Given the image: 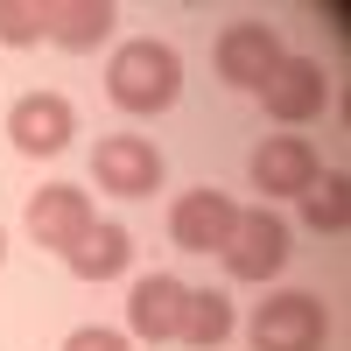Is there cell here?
Returning a JSON list of instances; mask_svg holds the SVG:
<instances>
[{"label": "cell", "mask_w": 351, "mask_h": 351, "mask_svg": "<svg viewBox=\"0 0 351 351\" xmlns=\"http://www.w3.org/2000/svg\"><path fill=\"white\" fill-rule=\"evenodd\" d=\"M106 99L120 106V112H169L176 99H183V56H176L169 43L155 36H134L112 49V64H106Z\"/></svg>", "instance_id": "cell-1"}, {"label": "cell", "mask_w": 351, "mask_h": 351, "mask_svg": "<svg viewBox=\"0 0 351 351\" xmlns=\"http://www.w3.org/2000/svg\"><path fill=\"white\" fill-rule=\"evenodd\" d=\"M246 337H253V351H324L330 344V309L309 288H281V295H267L253 309Z\"/></svg>", "instance_id": "cell-2"}, {"label": "cell", "mask_w": 351, "mask_h": 351, "mask_svg": "<svg viewBox=\"0 0 351 351\" xmlns=\"http://www.w3.org/2000/svg\"><path fill=\"white\" fill-rule=\"evenodd\" d=\"M218 77L232 84V92H260L274 71H281V36H274V21H225L218 28Z\"/></svg>", "instance_id": "cell-3"}, {"label": "cell", "mask_w": 351, "mask_h": 351, "mask_svg": "<svg viewBox=\"0 0 351 351\" xmlns=\"http://www.w3.org/2000/svg\"><path fill=\"white\" fill-rule=\"evenodd\" d=\"M288 225L267 211V204H260V211H239V225H232V246L218 253L225 260V274L232 281H274L281 267H288Z\"/></svg>", "instance_id": "cell-4"}, {"label": "cell", "mask_w": 351, "mask_h": 351, "mask_svg": "<svg viewBox=\"0 0 351 351\" xmlns=\"http://www.w3.org/2000/svg\"><path fill=\"white\" fill-rule=\"evenodd\" d=\"M77 134V106L64 92H21L8 106V141L21 155H64Z\"/></svg>", "instance_id": "cell-5"}, {"label": "cell", "mask_w": 351, "mask_h": 351, "mask_svg": "<svg viewBox=\"0 0 351 351\" xmlns=\"http://www.w3.org/2000/svg\"><path fill=\"white\" fill-rule=\"evenodd\" d=\"M92 176L112 197H155L162 190V148L148 134H106L92 155Z\"/></svg>", "instance_id": "cell-6"}, {"label": "cell", "mask_w": 351, "mask_h": 351, "mask_svg": "<svg viewBox=\"0 0 351 351\" xmlns=\"http://www.w3.org/2000/svg\"><path fill=\"white\" fill-rule=\"evenodd\" d=\"M232 225H239V204L204 183V190H183V197H176L169 239L183 246V253H225V246H232Z\"/></svg>", "instance_id": "cell-7"}, {"label": "cell", "mask_w": 351, "mask_h": 351, "mask_svg": "<svg viewBox=\"0 0 351 351\" xmlns=\"http://www.w3.org/2000/svg\"><path fill=\"white\" fill-rule=\"evenodd\" d=\"M260 99H267V112L281 127H309V120H324V106H330V77L316 56H281V71L260 84Z\"/></svg>", "instance_id": "cell-8"}, {"label": "cell", "mask_w": 351, "mask_h": 351, "mask_svg": "<svg viewBox=\"0 0 351 351\" xmlns=\"http://www.w3.org/2000/svg\"><path fill=\"white\" fill-rule=\"evenodd\" d=\"M92 225H99V211H92V197L77 183H49V190L28 197V239L49 246V253H71Z\"/></svg>", "instance_id": "cell-9"}, {"label": "cell", "mask_w": 351, "mask_h": 351, "mask_svg": "<svg viewBox=\"0 0 351 351\" xmlns=\"http://www.w3.org/2000/svg\"><path fill=\"white\" fill-rule=\"evenodd\" d=\"M183 302H190V288L176 281V274H141L127 288V330L141 344H169L176 324H183Z\"/></svg>", "instance_id": "cell-10"}, {"label": "cell", "mask_w": 351, "mask_h": 351, "mask_svg": "<svg viewBox=\"0 0 351 351\" xmlns=\"http://www.w3.org/2000/svg\"><path fill=\"white\" fill-rule=\"evenodd\" d=\"M253 190H267V197H302L309 183H316V148L302 134H267L253 148Z\"/></svg>", "instance_id": "cell-11"}, {"label": "cell", "mask_w": 351, "mask_h": 351, "mask_svg": "<svg viewBox=\"0 0 351 351\" xmlns=\"http://www.w3.org/2000/svg\"><path fill=\"white\" fill-rule=\"evenodd\" d=\"M43 8H49V36L43 43H56V49H99L112 36V21H120L112 0H43Z\"/></svg>", "instance_id": "cell-12"}, {"label": "cell", "mask_w": 351, "mask_h": 351, "mask_svg": "<svg viewBox=\"0 0 351 351\" xmlns=\"http://www.w3.org/2000/svg\"><path fill=\"white\" fill-rule=\"evenodd\" d=\"M127 260H134V232H127V225H92V232L64 253V267H71L77 281H112V274H127Z\"/></svg>", "instance_id": "cell-13"}, {"label": "cell", "mask_w": 351, "mask_h": 351, "mask_svg": "<svg viewBox=\"0 0 351 351\" xmlns=\"http://www.w3.org/2000/svg\"><path fill=\"white\" fill-rule=\"evenodd\" d=\"M176 337H183V344H197V351H218V344L232 337V295H225V288H190Z\"/></svg>", "instance_id": "cell-14"}, {"label": "cell", "mask_w": 351, "mask_h": 351, "mask_svg": "<svg viewBox=\"0 0 351 351\" xmlns=\"http://www.w3.org/2000/svg\"><path fill=\"white\" fill-rule=\"evenodd\" d=\"M302 218H309V232H344L351 225V183L337 169H316V183L302 190Z\"/></svg>", "instance_id": "cell-15"}, {"label": "cell", "mask_w": 351, "mask_h": 351, "mask_svg": "<svg viewBox=\"0 0 351 351\" xmlns=\"http://www.w3.org/2000/svg\"><path fill=\"white\" fill-rule=\"evenodd\" d=\"M49 36V8L43 0H0V43L8 49H28Z\"/></svg>", "instance_id": "cell-16"}, {"label": "cell", "mask_w": 351, "mask_h": 351, "mask_svg": "<svg viewBox=\"0 0 351 351\" xmlns=\"http://www.w3.org/2000/svg\"><path fill=\"white\" fill-rule=\"evenodd\" d=\"M64 351H134V337L127 330H106V324H84V330L64 337Z\"/></svg>", "instance_id": "cell-17"}, {"label": "cell", "mask_w": 351, "mask_h": 351, "mask_svg": "<svg viewBox=\"0 0 351 351\" xmlns=\"http://www.w3.org/2000/svg\"><path fill=\"white\" fill-rule=\"evenodd\" d=\"M0 260H8V232H0Z\"/></svg>", "instance_id": "cell-18"}]
</instances>
